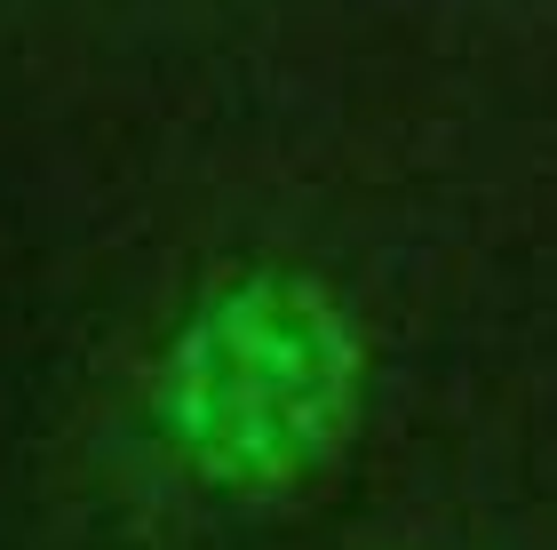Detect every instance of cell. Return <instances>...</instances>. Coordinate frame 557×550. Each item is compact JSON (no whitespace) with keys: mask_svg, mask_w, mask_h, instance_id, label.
I'll list each match as a JSON object with an SVG mask.
<instances>
[{"mask_svg":"<svg viewBox=\"0 0 557 550\" xmlns=\"http://www.w3.org/2000/svg\"><path fill=\"white\" fill-rule=\"evenodd\" d=\"M367 407V328L319 271L263 264L175 319L151 423L215 494H287L343 455Z\"/></svg>","mask_w":557,"mask_h":550,"instance_id":"cell-1","label":"cell"}]
</instances>
